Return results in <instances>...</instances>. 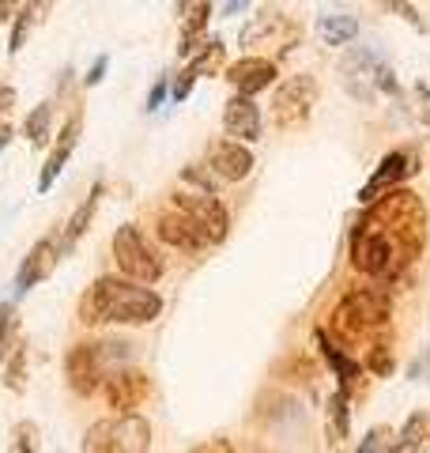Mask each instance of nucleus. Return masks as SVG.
I'll list each match as a JSON object with an SVG mask.
<instances>
[{
    "mask_svg": "<svg viewBox=\"0 0 430 453\" xmlns=\"http://www.w3.org/2000/svg\"><path fill=\"white\" fill-rule=\"evenodd\" d=\"M426 208L411 189H393L358 211L351 223V265L374 283H396L423 253Z\"/></svg>",
    "mask_w": 430,
    "mask_h": 453,
    "instance_id": "obj_1",
    "label": "nucleus"
},
{
    "mask_svg": "<svg viewBox=\"0 0 430 453\" xmlns=\"http://www.w3.org/2000/svg\"><path fill=\"white\" fill-rule=\"evenodd\" d=\"M163 314V295L121 276H98L80 299L83 325H151Z\"/></svg>",
    "mask_w": 430,
    "mask_h": 453,
    "instance_id": "obj_2",
    "label": "nucleus"
},
{
    "mask_svg": "<svg viewBox=\"0 0 430 453\" xmlns=\"http://www.w3.org/2000/svg\"><path fill=\"white\" fill-rule=\"evenodd\" d=\"M389 314H393V306H389L385 288H355L333 306L325 333L336 348H351L389 329Z\"/></svg>",
    "mask_w": 430,
    "mask_h": 453,
    "instance_id": "obj_3",
    "label": "nucleus"
},
{
    "mask_svg": "<svg viewBox=\"0 0 430 453\" xmlns=\"http://www.w3.org/2000/svg\"><path fill=\"white\" fill-rule=\"evenodd\" d=\"M113 261H118L121 280L140 283V288H148V283H159L163 280V268H166L163 257H159V250L148 242V234H143L136 223L118 226V234H113Z\"/></svg>",
    "mask_w": 430,
    "mask_h": 453,
    "instance_id": "obj_4",
    "label": "nucleus"
},
{
    "mask_svg": "<svg viewBox=\"0 0 430 453\" xmlns=\"http://www.w3.org/2000/svg\"><path fill=\"white\" fill-rule=\"evenodd\" d=\"M151 427L143 416L98 419L83 438V453H148Z\"/></svg>",
    "mask_w": 430,
    "mask_h": 453,
    "instance_id": "obj_5",
    "label": "nucleus"
},
{
    "mask_svg": "<svg viewBox=\"0 0 430 453\" xmlns=\"http://www.w3.org/2000/svg\"><path fill=\"white\" fill-rule=\"evenodd\" d=\"M318 95L321 88L310 73H295L283 83H276V95H272V121H276V129H303L313 106H318Z\"/></svg>",
    "mask_w": 430,
    "mask_h": 453,
    "instance_id": "obj_6",
    "label": "nucleus"
},
{
    "mask_svg": "<svg viewBox=\"0 0 430 453\" xmlns=\"http://www.w3.org/2000/svg\"><path fill=\"white\" fill-rule=\"evenodd\" d=\"M298 38H303L298 23H287V16H283V12H276V8H261L238 31V46L250 50V57H253V50H261V46H272V50H276V57H287L298 46Z\"/></svg>",
    "mask_w": 430,
    "mask_h": 453,
    "instance_id": "obj_7",
    "label": "nucleus"
},
{
    "mask_svg": "<svg viewBox=\"0 0 430 453\" xmlns=\"http://www.w3.org/2000/svg\"><path fill=\"white\" fill-rule=\"evenodd\" d=\"M170 208L181 211V216H189L200 234L208 238V246H223L227 234H231V211H227V204L219 201V196L211 193H185L178 189L174 196H170Z\"/></svg>",
    "mask_w": 430,
    "mask_h": 453,
    "instance_id": "obj_8",
    "label": "nucleus"
},
{
    "mask_svg": "<svg viewBox=\"0 0 430 453\" xmlns=\"http://www.w3.org/2000/svg\"><path fill=\"white\" fill-rule=\"evenodd\" d=\"M411 174H419V151H415L411 144H408V148L385 151V155H381V163H378V170L366 178V186L358 189V204H363V208H366V204H374L378 196L400 189V181H408Z\"/></svg>",
    "mask_w": 430,
    "mask_h": 453,
    "instance_id": "obj_9",
    "label": "nucleus"
},
{
    "mask_svg": "<svg viewBox=\"0 0 430 453\" xmlns=\"http://www.w3.org/2000/svg\"><path fill=\"white\" fill-rule=\"evenodd\" d=\"M378 65H381V57L370 46H348V53L340 57V83L348 88V95L358 98V103H374Z\"/></svg>",
    "mask_w": 430,
    "mask_h": 453,
    "instance_id": "obj_10",
    "label": "nucleus"
},
{
    "mask_svg": "<svg viewBox=\"0 0 430 453\" xmlns=\"http://www.w3.org/2000/svg\"><path fill=\"white\" fill-rule=\"evenodd\" d=\"M110 374V366L98 351V340L95 344H72L68 356H65V378H68V389L80 393V396H91L103 389V378Z\"/></svg>",
    "mask_w": 430,
    "mask_h": 453,
    "instance_id": "obj_11",
    "label": "nucleus"
},
{
    "mask_svg": "<svg viewBox=\"0 0 430 453\" xmlns=\"http://www.w3.org/2000/svg\"><path fill=\"white\" fill-rule=\"evenodd\" d=\"M148 393H151L148 374L133 371V366H118V371L103 378V396L118 416H136V408L148 401Z\"/></svg>",
    "mask_w": 430,
    "mask_h": 453,
    "instance_id": "obj_12",
    "label": "nucleus"
},
{
    "mask_svg": "<svg viewBox=\"0 0 430 453\" xmlns=\"http://www.w3.org/2000/svg\"><path fill=\"white\" fill-rule=\"evenodd\" d=\"M204 170L215 181L234 186V181H246L253 174V151L246 144H238V140H227V136L211 140L208 155H204Z\"/></svg>",
    "mask_w": 430,
    "mask_h": 453,
    "instance_id": "obj_13",
    "label": "nucleus"
},
{
    "mask_svg": "<svg viewBox=\"0 0 430 453\" xmlns=\"http://www.w3.org/2000/svg\"><path fill=\"white\" fill-rule=\"evenodd\" d=\"M80 133H83V113L76 110V113H68V121L61 125V133H57L53 148L46 155V166L38 170V193H50L57 186V178H61L65 163L72 159V151H76V144H80Z\"/></svg>",
    "mask_w": 430,
    "mask_h": 453,
    "instance_id": "obj_14",
    "label": "nucleus"
},
{
    "mask_svg": "<svg viewBox=\"0 0 430 453\" xmlns=\"http://www.w3.org/2000/svg\"><path fill=\"white\" fill-rule=\"evenodd\" d=\"M223 76L238 98H257L265 88L276 83V61H272V57H242V61L227 65Z\"/></svg>",
    "mask_w": 430,
    "mask_h": 453,
    "instance_id": "obj_15",
    "label": "nucleus"
},
{
    "mask_svg": "<svg viewBox=\"0 0 430 453\" xmlns=\"http://www.w3.org/2000/svg\"><path fill=\"white\" fill-rule=\"evenodd\" d=\"M57 261H61V250H57V238H38V242L27 250V257H23V265H19V273H16V299H23L27 291L35 288V283H42L46 280L53 268H57Z\"/></svg>",
    "mask_w": 430,
    "mask_h": 453,
    "instance_id": "obj_16",
    "label": "nucleus"
},
{
    "mask_svg": "<svg viewBox=\"0 0 430 453\" xmlns=\"http://www.w3.org/2000/svg\"><path fill=\"white\" fill-rule=\"evenodd\" d=\"M223 129L227 136H234L238 144H253L261 140V129H265V118H261V106L257 98H227L223 106Z\"/></svg>",
    "mask_w": 430,
    "mask_h": 453,
    "instance_id": "obj_17",
    "label": "nucleus"
},
{
    "mask_svg": "<svg viewBox=\"0 0 430 453\" xmlns=\"http://www.w3.org/2000/svg\"><path fill=\"white\" fill-rule=\"evenodd\" d=\"M155 234H159L163 246H174V250H181V253H196V250L208 246V238L200 234V226H196L189 216L174 211V208L155 216Z\"/></svg>",
    "mask_w": 430,
    "mask_h": 453,
    "instance_id": "obj_18",
    "label": "nucleus"
},
{
    "mask_svg": "<svg viewBox=\"0 0 430 453\" xmlns=\"http://www.w3.org/2000/svg\"><path fill=\"white\" fill-rule=\"evenodd\" d=\"M313 348L325 356V363H328V371L336 374V381H340V393H355L358 386H363V363L358 359H351L343 348H336L333 340H328V333L325 329H313Z\"/></svg>",
    "mask_w": 430,
    "mask_h": 453,
    "instance_id": "obj_19",
    "label": "nucleus"
},
{
    "mask_svg": "<svg viewBox=\"0 0 430 453\" xmlns=\"http://www.w3.org/2000/svg\"><path fill=\"white\" fill-rule=\"evenodd\" d=\"M325 438L333 453H348V438H351V396L348 393H333L325 408Z\"/></svg>",
    "mask_w": 430,
    "mask_h": 453,
    "instance_id": "obj_20",
    "label": "nucleus"
},
{
    "mask_svg": "<svg viewBox=\"0 0 430 453\" xmlns=\"http://www.w3.org/2000/svg\"><path fill=\"white\" fill-rule=\"evenodd\" d=\"M103 193H106V186H103V181H95L91 193L80 201V208L68 216V223H65V234H61V242H57V250H61V257H65V253H68L72 246L80 242L83 234H88V226H91L95 211H98V196H103Z\"/></svg>",
    "mask_w": 430,
    "mask_h": 453,
    "instance_id": "obj_21",
    "label": "nucleus"
},
{
    "mask_svg": "<svg viewBox=\"0 0 430 453\" xmlns=\"http://www.w3.org/2000/svg\"><path fill=\"white\" fill-rule=\"evenodd\" d=\"M181 12H189V16L181 19V35H178V57H193L200 46H204V27H208V16H211V4H181Z\"/></svg>",
    "mask_w": 430,
    "mask_h": 453,
    "instance_id": "obj_22",
    "label": "nucleus"
},
{
    "mask_svg": "<svg viewBox=\"0 0 430 453\" xmlns=\"http://www.w3.org/2000/svg\"><path fill=\"white\" fill-rule=\"evenodd\" d=\"M430 442V416L426 412H415L408 416V423L396 431V438L389 442L385 453H423Z\"/></svg>",
    "mask_w": 430,
    "mask_h": 453,
    "instance_id": "obj_23",
    "label": "nucleus"
},
{
    "mask_svg": "<svg viewBox=\"0 0 430 453\" xmlns=\"http://www.w3.org/2000/svg\"><path fill=\"white\" fill-rule=\"evenodd\" d=\"M358 35V19L348 16V12H328V16H318V38L325 46H351Z\"/></svg>",
    "mask_w": 430,
    "mask_h": 453,
    "instance_id": "obj_24",
    "label": "nucleus"
},
{
    "mask_svg": "<svg viewBox=\"0 0 430 453\" xmlns=\"http://www.w3.org/2000/svg\"><path fill=\"white\" fill-rule=\"evenodd\" d=\"M50 16V4H19L16 8V19H12V38H8V53H19L27 46V38H31V31Z\"/></svg>",
    "mask_w": 430,
    "mask_h": 453,
    "instance_id": "obj_25",
    "label": "nucleus"
},
{
    "mask_svg": "<svg viewBox=\"0 0 430 453\" xmlns=\"http://www.w3.org/2000/svg\"><path fill=\"white\" fill-rule=\"evenodd\" d=\"M223 65H227V46H223L219 38H208L204 46H200L189 57V68H185V73H189L193 80H200V76H219Z\"/></svg>",
    "mask_w": 430,
    "mask_h": 453,
    "instance_id": "obj_26",
    "label": "nucleus"
},
{
    "mask_svg": "<svg viewBox=\"0 0 430 453\" xmlns=\"http://www.w3.org/2000/svg\"><path fill=\"white\" fill-rule=\"evenodd\" d=\"M50 129H53V103H38L23 121V133L31 140V148H46L50 144Z\"/></svg>",
    "mask_w": 430,
    "mask_h": 453,
    "instance_id": "obj_27",
    "label": "nucleus"
},
{
    "mask_svg": "<svg viewBox=\"0 0 430 453\" xmlns=\"http://www.w3.org/2000/svg\"><path fill=\"white\" fill-rule=\"evenodd\" d=\"M393 366H396V359H393L389 340H374V344H370V351H366V371L374 374V378H389Z\"/></svg>",
    "mask_w": 430,
    "mask_h": 453,
    "instance_id": "obj_28",
    "label": "nucleus"
},
{
    "mask_svg": "<svg viewBox=\"0 0 430 453\" xmlns=\"http://www.w3.org/2000/svg\"><path fill=\"white\" fill-rule=\"evenodd\" d=\"M4 386L23 393L27 389V348L16 344V351L8 356V366H4Z\"/></svg>",
    "mask_w": 430,
    "mask_h": 453,
    "instance_id": "obj_29",
    "label": "nucleus"
},
{
    "mask_svg": "<svg viewBox=\"0 0 430 453\" xmlns=\"http://www.w3.org/2000/svg\"><path fill=\"white\" fill-rule=\"evenodd\" d=\"M16 348V303H0V363Z\"/></svg>",
    "mask_w": 430,
    "mask_h": 453,
    "instance_id": "obj_30",
    "label": "nucleus"
},
{
    "mask_svg": "<svg viewBox=\"0 0 430 453\" xmlns=\"http://www.w3.org/2000/svg\"><path fill=\"white\" fill-rule=\"evenodd\" d=\"M389 442H393V427L378 423V427H370V431H366V438L358 442L355 453H385V449H389Z\"/></svg>",
    "mask_w": 430,
    "mask_h": 453,
    "instance_id": "obj_31",
    "label": "nucleus"
},
{
    "mask_svg": "<svg viewBox=\"0 0 430 453\" xmlns=\"http://www.w3.org/2000/svg\"><path fill=\"white\" fill-rule=\"evenodd\" d=\"M12 446H16V453H38V427L31 419L16 423V431H12Z\"/></svg>",
    "mask_w": 430,
    "mask_h": 453,
    "instance_id": "obj_32",
    "label": "nucleus"
},
{
    "mask_svg": "<svg viewBox=\"0 0 430 453\" xmlns=\"http://www.w3.org/2000/svg\"><path fill=\"white\" fill-rule=\"evenodd\" d=\"M181 181H189V186H196V193H211V196H215V186H219V181H215L204 170V163H200V166H185Z\"/></svg>",
    "mask_w": 430,
    "mask_h": 453,
    "instance_id": "obj_33",
    "label": "nucleus"
},
{
    "mask_svg": "<svg viewBox=\"0 0 430 453\" xmlns=\"http://www.w3.org/2000/svg\"><path fill=\"white\" fill-rule=\"evenodd\" d=\"M170 88H174V76H159V80H155V88H151V95H148V113H155V110L166 103Z\"/></svg>",
    "mask_w": 430,
    "mask_h": 453,
    "instance_id": "obj_34",
    "label": "nucleus"
},
{
    "mask_svg": "<svg viewBox=\"0 0 430 453\" xmlns=\"http://www.w3.org/2000/svg\"><path fill=\"white\" fill-rule=\"evenodd\" d=\"M106 73H110V57L98 53L95 61H91V68H88V76H83V88H98V83L106 80Z\"/></svg>",
    "mask_w": 430,
    "mask_h": 453,
    "instance_id": "obj_35",
    "label": "nucleus"
},
{
    "mask_svg": "<svg viewBox=\"0 0 430 453\" xmlns=\"http://www.w3.org/2000/svg\"><path fill=\"white\" fill-rule=\"evenodd\" d=\"M378 91H385V95H400V83H396V73L389 65H378Z\"/></svg>",
    "mask_w": 430,
    "mask_h": 453,
    "instance_id": "obj_36",
    "label": "nucleus"
},
{
    "mask_svg": "<svg viewBox=\"0 0 430 453\" xmlns=\"http://www.w3.org/2000/svg\"><path fill=\"white\" fill-rule=\"evenodd\" d=\"M193 453H234V446L227 438H211V442H200Z\"/></svg>",
    "mask_w": 430,
    "mask_h": 453,
    "instance_id": "obj_37",
    "label": "nucleus"
},
{
    "mask_svg": "<svg viewBox=\"0 0 430 453\" xmlns=\"http://www.w3.org/2000/svg\"><path fill=\"white\" fill-rule=\"evenodd\" d=\"M12 106H16V88H12V83H0V118H4Z\"/></svg>",
    "mask_w": 430,
    "mask_h": 453,
    "instance_id": "obj_38",
    "label": "nucleus"
},
{
    "mask_svg": "<svg viewBox=\"0 0 430 453\" xmlns=\"http://www.w3.org/2000/svg\"><path fill=\"white\" fill-rule=\"evenodd\" d=\"M415 98H419V106H423V118H426V133H430V88H415Z\"/></svg>",
    "mask_w": 430,
    "mask_h": 453,
    "instance_id": "obj_39",
    "label": "nucleus"
},
{
    "mask_svg": "<svg viewBox=\"0 0 430 453\" xmlns=\"http://www.w3.org/2000/svg\"><path fill=\"white\" fill-rule=\"evenodd\" d=\"M12 136H16V129H12V125H0V151L12 144Z\"/></svg>",
    "mask_w": 430,
    "mask_h": 453,
    "instance_id": "obj_40",
    "label": "nucleus"
},
{
    "mask_svg": "<svg viewBox=\"0 0 430 453\" xmlns=\"http://www.w3.org/2000/svg\"><path fill=\"white\" fill-rule=\"evenodd\" d=\"M250 4H246V0H231V4H223V12H227V16H234V12H246Z\"/></svg>",
    "mask_w": 430,
    "mask_h": 453,
    "instance_id": "obj_41",
    "label": "nucleus"
},
{
    "mask_svg": "<svg viewBox=\"0 0 430 453\" xmlns=\"http://www.w3.org/2000/svg\"><path fill=\"white\" fill-rule=\"evenodd\" d=\"M12 16H16V4H4V0H0V23H8Z\"/></svg>",
    "mask_w": 430,
    "mask_h": 453,
    "instance_id": "obj_42",
    "label": "nucleus"
}]
</instances>
